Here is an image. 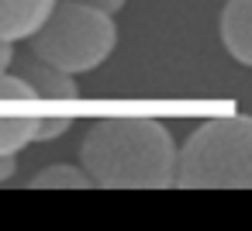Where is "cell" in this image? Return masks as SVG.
Listing matches in <instances>:
<instances>
[{
  "instance_id": "7a4b0ae2",
  "label": "cell",
  "mask_w": 252,
  "mask_h": 231,
  "mask_svg": "<svg viewBox=\"0 0 252 231\" xmlns=\"http://www.w3.org/2000/svg\"><path fill=\"white\" fill-rule=\"evenodd\" d=\"M173 183L190 190H238L252 183V124L228 114L200 121L176 148Z\"/></svg>"
},
{
  "instance_id": "6da1fadb",
  "label": "cell",
  "mask_w": 252,
  "mask_h": 231,
  "mask_svg": "<svg viewBox=\"0 0 252 231\" xmlns=\"http://www.w3.org/2000/svg\"><path fill=\"white\" fill-rule=\"evenodd\" d=\"M176 142L156 117H100L80 145V169L90 186L156 190L173 183Z\"/></svg>"
},
{
  "instance_id": "9c48e42d",
  "label": "cell",
  "mask_w": 252,
  "mask_h": 231,
  "mask_svg": "<svg viewBox=\"0 0 252 231\" xmlns=\"http://www.w3.org/2000/svg\"><path fill=\"white\" fill-rule=\"evenodd\" d=\"M73 128V117L69 114H52V117H35V131H32V142H52L59 135H66Z\"/></svg>"
},
{
  "instance_id": "8992f818",
  "label": "cell",
  "mask_w": 252,
  "mask_h": 231,
  "mask_svg": "<svg viewBox=\"0 0 252 231\" xmlns=\"http://www.w3.org/2000/svg\"><path fill=\"white\" fill-rule=\"evenodd\" d=\"M56 0H0V42L32 38Z\"/></svg>"
},
{
  "instance_id": "3957f363",
  "label": "cell",
  "mask_w": 252,
  "mask_h": 231,
  "mask_svg": "<svg viewBox=\"0 0 252 231\" xmlns=\"http://www.w3.org/2000/svg\"><path fill=\"white\" fill-rule=\"evenodd\" d=\"M28 52L69 76L97 69L118 45V25L114 18L83 7L76 0H56L45 21L28 38Z\"/></svg>"
},
{
  "instance_id": "7c38bea8",
  "label": "cell",
  "mask_w": 252,
  "mask_h": 231,
  "mask_svg": "<svg viewBox=\"0 0 252 231\" xmlns=\"http://www.w3.org/2000/svg\"><path fill=\"white\" fill-rule=\"evenodd\" d=\"M18 169V155H0V183H7Z\"/></svg>"
},
{
  "instance_id": "52a82bcc",
  "label": "cell",
  "mask_w": 252,
  "mask_h": 231,
  "mask_svg": "<svg viewBox=\"0 0 252 231\" xmlns=\"http://www.w3.org/2000/svg\"><path fill=\"white\" fill-rule=\"evenodd\" d=\"M28 186L42 190V186H66V190H87L90 179L80 166H66V162H52L45 169H38L35 176H28Z\"/></svg>"
},
{
  "instance_id": "277c9868",
  "label": "cell",
  "mask_w": 252,
  "mask_h": 231,
  "mask_svg": "<svg viewBox=\"0 0 252 231\" xmlns=\"http://www.w3.org/2000/svg\"><path fill=\"white\" fill-rule=\"evenodd\" d=\"M11 62H18V76L25 80V87L32 90V97H42V100H76L80 97V83L76 76L35 59L32 52H21V59L14 56Z\"/></svg>"
},
{
  "instance_id": "5b68a950",
  "label": "cell",
  "mask_w": 252,
  "mask_h": 231,
  "mask_svg": "<svg viewBox=\"0 0 252 231\" xmlns=\"http://www.w3.org/2000/svg\"><path fill=\"white\" fill-rule=\"evenodd\" d=\"M218 38L235 62H252V0H224L218 14Z\"/></svg>"
},
{
  "instance_id": "4fadbf2b",
  "label": "cell",
  "mask_w": 252,
  "mask_h": 231,
  "mask_svg": "<svg viewBox=\"0 0 252 231\" xmlns=\"http://www.w3.org/2000/svg\"><path fill=\"white\" fill-rule=\"evenodd\" d=\"M11 59H14V45L11 42H0V73H7Z\"/></svg>"
},
{
  "instance_id": "ba28073f",
  "label": "cell",
  "mask_w": 252,
  "mask_h": 231,
  "mask_svg": "<svg viewBox=\"0 0 252 231\" xmlns=\"http://www.w3.org/2000/svg\"><path fill=\"white\" fill-rule=\"evenodd\" d=\"M32 131H35V117L4 114L0 117V155H18L25 145H32Z\"/></svg>"
},
{
  "instance_id": "30bf717a",
  "label": "cell",
  "mask_w": 252,
  "mask_h": 231,
  "mask_svg": "<svg viewBox=\"0 0 252 231\" xmlns=\"http://www.w3.org/2000/svg\"><path fill=\"white\" fill-rule=\"evenodd\" d=\"M0 100H35V97L25 87V80L7 69V73H0Z\"/></svg>"
},
{
  "instance_id": "8fae6325",
  "label": "cell",
  "mask_w": 252,
  "mask_h": 231,
  "mask_svg": "<svg viewBox=\"0 0 252 231\" xmlns=\"http://www.w3.org/2000/svg\"><path fill=\"white\" fill-rule=\"evenodd\" d=\"M76 4H83V7H94V11H100V14H107V18H114L128 0H76Z\"/></svg>"
}]
</instances>
